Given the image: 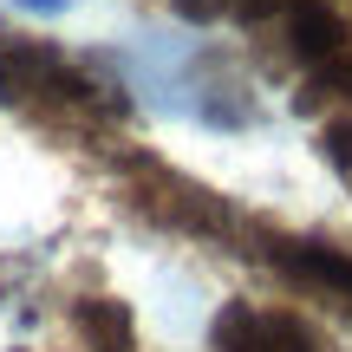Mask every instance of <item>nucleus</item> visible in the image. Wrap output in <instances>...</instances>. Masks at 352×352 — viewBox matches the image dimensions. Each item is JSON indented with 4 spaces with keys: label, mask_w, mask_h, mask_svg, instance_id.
<instances>
[{
    "label": "nucleus",
    "mask_w": 352,
    "mask_h": 352,
    "mask_svg": "<svg viewBox=\"0 0 352 352\" xmlns=\"http://www.w3.org/2000/svg\"><path fill=\"white\" fill-rule=\"evenodd\" d=\"M300 104H314V111L340 104V118H352V46H346V52H333L327 65H314V72H307Z\"/></svg>",
    "instance_id": "4"
},
{
    "label": "nucleus",
    "mask_w": 352,
    "mask_h": 352,
    "mask_svg": "<svg viewBox=\"0 0 352 352\" xmlns=\"http://www.w3.org/2000/svg\"><path fill=\"white\" fill-rule=\"evenodd\" d=\"M228 248L261 261L267 274H280V287H294L300 300H327L352 320V241L300 235V228H274V222H254V215H235Z\"/></svg>",
    "instance_id": "2"
},
{
    "label": "nucleus",
    "mask_w": 352,
    "mask_h": 352,
    "mask_svg": "<svg viewBox=\"0 0 352 352\" xmlns=\"http://www.w3.org/2000/svg\"><path fill=\"white\" fill-rule=\"evenodd\" d=\"M209 352H340V346H327V333L294 307L228 300L209 327Z\"/></svg>",
    "instance_id": "3"
},
{
    "label": "nucleus",
    "mask_w": 352,
    "mask_h": 352,
    "mask_svg": "<svg viewBox=\"0 0 352 352\" xmlns=\"http://www.w3.org/2000/svg\"><path fill=\"white\" fill-rule=\"evenodd\" d=\"M0 98L13 111L39 118V124H59V131H111L124 98L91 72L85 59L59 52L52 39H20V33H0Z\"/></svg>",
    "instance_id": "1"
},
{
    "label": "nucleus",
    "mask_w": 352,
    "mask_h": 352,
    "mask_svg": "<svg viewBox=\"0 0 352 352\" xmlns=\"http://www.w3.org/2000/svg\"><path fill=\"white\" fill-rule=\"evenodd\" d=\"M320 151H327V164L352 183V118H327V124H320Z\"/></svg>",
    "instance_id": "5"
}]
</instances>
